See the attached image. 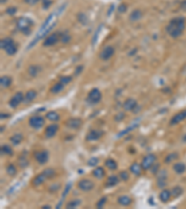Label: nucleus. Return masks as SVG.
Listing matches in <instances>:
<instances>
[{"label": "nucleus", "mask_w": 186, "mask_h": 209, "mask_svg": "<svg viewBox=\"0 0 186 209\" xmlns=\"http://www.w3.org/2000/svg\"><path fill=\"white\" fill-rule=\"evenodd\" d=\"M64 7H65V5H63L61 7H60L57 10L53 11L52 13H50V14L48 15V17L45 20V21H44L43 24L41 25L40 29L38 30V32H37V33L36 34V37H34V39L30 42L29 46L27 47V49L32 48H33V47L41 39V38L46 37L48 36V33L53 29V27L56 25V22H52V20H53L54 16H55V15H60V14L61 13V11L64 10Z\"/></svg>", "instance_id": "f257e3e1"}, {"label": "nucleus", "mask_w": 186, "mask_h": 209, "mask_svg": "<svg viewBox=\"0 0 186 209\" xmlns=\"http://www.w3.org/2000/svg\"><path fill=\"white\" fill-rule=\"evenodd\" d=\"M184 29H185V19L181 17L172 19L169 22L168 26L166 27L167 33L173 38H178L179 37H180Z\"/></svg>", "instance_id": "f03ea898"}, {"label": "nucleus", "mask_w": 186, "mask_h": 209, "mask_svg": "<svg viewBox=\"0 0 186 209\" xmlns=\"http://www.w3.org/2000/svg\"><path fill=\"white\" fill-rule=\"evenodd\" d=\"M32 20H30L29 18L25 17H21L17 20L16 22V27L19 31L23 33L24 34H29L31 33V27L33 25Z\"/></svg>", "instance_id": "7ed1b4c3"}, {"label": "nucleus", "mask_w": 186, "mask_h": 209, "mask_svg": "<svg viewBox=\"0 0 186 209\" xmlns=\"http://www.w3.org/2000/svg\"><path fill=\"white\" fill-rule=\"evenodd\" d=\"M0 44H1V48L3 50H5V52L8 55H10V56H12V55L16 54V52L18 50L17 45L10 37H6V38L2 39L1 43H0Z\"/></svg>", "instance_id": "20e7f679"}, {"label": "nucleus", "mask_w": 186, "mask_h": 209, "mask_svg": "<svg viewBox=\"0 0 186 209\" xmlns=\"http://www.w3.org/2000/svg\"><path fill=\"white\" fill-rule=\"evenodd\" d=\"M102 99V93L98 88L91 89L87 94V101L91 104H96Z\"/></svg>", "instance_id": "39448f33"}, {"label": "nucleus", "mask_w": 186, "mask_h": 209, "mask_svg": "<svg viewBox=\"0 0 186 209\" xmlns=\"http://www.w3.org/2000/svg\"><path fill=\"white\" fill-rule=\"evenodd\" d=\"M59 39H60V36L59 33H52L50 34H48V36H47L45 37V40L43 42V46L44 47H51V46H54L58 41Z\"/></svg>", "instance_id": "423d86ee"}, {"label": "nucleus", "mask_w": 186, "mask_h": 209, "mask_svg": "<svg viewBox=\"0 0 186 209\" xmlns=\"http://www.w3.org/2000/svg\"><path fill=\"white\" fill-rule=\"evenodd\" d=\"M157 161V156L153 154V153H150V154H147L146 156L143 157L142 161H141V166H142V169L144 170H148L151 168V166L156 163Z\"/></svg>", "instance_id": "0eeeda50"}, {"label": "nucleus", "mask_w": 186, "mask_h": 209, "mask_svg": "<svg viewBox=\"0 0 186 209\" xmlns=\"http://www.w3.org/2000/svg\"><path fill=\"white\" fill-rule=\"evenodd\" d=\"M168 182V174L166 170H159L157 177V185L158 188H165Z\"/></svg>", "instance_id": "6e6552de"}, {"label": "nucleus", "mask_w": 186, "mask_h": 209, "mask_svg": "<svg viewBox=\"0 0 186 209\" xmlns=\"http://www.w3.org/2000/svg\"><path fill=\"white\" fill-rule=\"evenodd\" d=\"M45 125V119L42 116H32L29 119V126L35 129H39Z\"/></svg>", "instance_id": "1a4fd4ad"}, {"label": "nucleus", "mask_w": 186, "mask_h": 209, "mask_svg": "<svg viewBox=\"0 0 186 209\" xmlns=\"http://www.w3.org/2000/svg\"><path fill=\"white\" fill-rule=\"evenodd\" d=\"M95 184L93 181H91L90 180H81L78 181L77 183V187L79 190L83 191V192H90L91 190H93V188H94Z\"/></svg>", "instance_id": "9d476101"}, {"label": "nucleus", "mask_w": 186, "mask_h": 209, "mask_svg": "<svg viewBox=\"0 0 186 209\" xmlns=\"http://www.w3.org/2000/svg\"><path fill=\"white\" fill-rule=\"evenodd\" d=\"M23 99L24 95L21 92H17L16 94H14V96L10 99L9 102L10 107H11L12 109H16L21 102H23Z\"/></svg>", "instance_id": "9b49d317"}, {"label": "nucleus", "mask_w": 186, "mask_h": 209, "mask_svg": "<svg viewBox=\"0 0 186 209\" xmlns=\"http://www.w3.org/2000/svg\"><path fill=\"white\" fill-rule=\"evenodd\" d=\"M34 156H35L36 161L39 164H45L48 161V153L46 150L36 152L35 154H34Z\"/></svg>", "instance_id": "f8f14e48"}, {"label": "nucleus", "mask_w": 186, "mask_h": 209, "mask_svg": "<svg viewBox=\"0 0 186 209\" xmlns=\"http://www.w3.org/2000/svg\"><path fill=\"white\" fill-rule=\"evenodd\" d=\"M114 47H112V46H106L101 51L100 58L103 60H110L114 56Z\"/></svg>", "instance_id": "ddd939ff"}, {"label": "nucleus", "mask_w": 186, "mask_h": 209, "mask_svg": "<svg viewBox=\"0 0 186 209\" xmlns=\"http://www.w3.org/2000/svg\"><path fill=\"white\" fill-rule=\"evenodd\" d=\"M83 124V121L80 118H70L65 122V126L71 129H78Z\"/></svg>", "instance_id": "4468645a"}, {"label": "nucleus", "mask_w": 186, "mask_h": 209, "mask_svg": "<svg viewBox=\"0 0 186 209\" xmlns=\"http://www.w3.org/2000/svg\"><path fill=\"white\" fill-rule=\"evenodd\" d=\"M137 105H138V103H137V101L134 99L129 98V99H127L125 101H124L123 108H124V110L127 111V112H130V111H133L137 107Z\"/></svg>", "instance_id": "2eb2a0df"}, {"label": "nucleus", "mask_w": 186, "mask_h": 209, "mask_svg": "<svg viewBox=\"0 0 186 209\" xmlns=\"http://www.w3.org/2000/svg\"><path fill=\"white\" fill-rule=\"evenodd\" d=\"M58 130H59V126L57 124L49 125L45 129V137L47 138H51V137H53L57 134Z\"/></svg>", "instance_id": "dca6fc26"}, {"label": "nucleus", "mask_w": 186, "mask_h": 209, "mask_svg": "<svg viewBox=\"0 0 186 209\" xmlns=\"http://www.w3.org/2000/svg\"><path fill=\"white\" fill-rule=\"evenodd\" d=\"M102 136H103V131L94 129L87 133L86 139H87V141H98Z\"/></svg>", "instance_id": "f3484780"}, {"label": "nucleus", "mask_w": 186, "mask_h": 209, "mask_svg": "<svg viewBox=\"0 0 186 209\" xmlns=\"http://www.w3.org/2000/svg\"><path fill=\"white\" fill-rule=\"evenodd\" d=\"M184 119H186V110L181 111L180 113H178L177 114H175L171 119H170V126H174L177 125L179 123H180L181 121H183Z\"/></svg>", "instance_id": "a211bd4d"}, {"label": "nucleus", "mask_w": 186, "mask_h": 209, "mask_svg": "<svg viewBox=\"0 0 186 209\" xmlns=\"http://www.w3.org/2000/svg\"><path fill=\"white\" fill-rule=\"evenodd\" d=\"M47 180H48L47 176L45 175V173H44V172H42V173L38 174V175H37V176L33 179V180H32V185H33L34 187H38V186H40L41 184H43Z\"/></svg>", "instance_id": "6ab92c4d"}, {"label": "nucleus", "mask_w": 186, "mask_h": 209, "mask_svg": "<svg viewBox=\"0 0 186 209\" xmlns=\"http://www.w3.org/2000/svg\"><path fill=\"white\" fill-rule=\"evenodd\" d=\"M37 91L34 89H30L26 92V94L24 95V99H23V103L24 104H29L30 102H32L36 98H37Z\"/></svg>", "instance_id": "aec40b11"}, {"label": "nucleus", "mask_w": 186, "mask_h": 209, "mask_svg": "<svg viewBox=\"0 0 186 209\" xmlns=\"http://www.w3.org/2000/svg\"><path fill=\"white\" fill-rule=\"evenodd\" d=\"M71 188H72V183H67L66 184V186H65V188H64V192H63V194H61V197H60V202L58 203V204L56 205V208H60V206H61V204H63V203H64V199L66 198V196L68 195V193H69V192H70V190H71Z\"/></svg>", "instance_id": "412c9836"}, {"label": "nucleus", "mask_w": 186, "mask_h": 209, "mask_svg": "<svg viewBox=\"0 0 186 209\" xmlns=\"http://www.w3.org/2000/svg\"><path fill=\"white\" fill-rule=\"evenodd\" d=\"M117 203L122 206H129L132 203V199L128 195H121L117 198Z\"/></svg>", "instance_id": "4be33fe9"}, {"label": "nucleus", "mask_w": 186, "mask_h": 209, "mask_svg": "<svg viewBox=\"0 0 186 209\" xmlns=\"http://www.w3.org/2000/svg\"><path fill=\"white\" fill-rule=\"evenodd\" d=\"M130 172L133 174V175L135 176H140L141 174V171H142V166L141 164H138V163H133L130 166Z\"/></svg>", "instance_id": "5701e85b"}, {"label": "nucleus", "mask_w": 186, "mask_h": 209, "mask_svg": "<svg viewBox=\"0 0 186 209\" xmlns=\"http://www.w3.org/2000/svg\"><path fill=\"white\" fill-rule=\"evenodd\" d=\"M171 196H172L171 195V192L169 191V190H167V189H164V190L161 191V192L159 194V199H160V201L162 203H168L169 201V199H170Z\"/></svg>", "instance_id": "b1692460"}, {"label": "nucleus", "mask_w": 186, "mask_h": 209, "mask_svg": "<svg viewBox=\"0 0 186 209\" xmlns=\"http://www.w3.org/2000/svg\"><path fill=\"white\" fill-rule=\"evenodd\" d=\"M141 17H142V12L140 10H134L130 15V21L132 22H135L140 21Z\"/></svg>", "instance_id": "393cba45"}, {"label": "nucleus", "mask_w": 186, "mask_h": 209, "mask_svg": "<svg viewBox=\"0 0 186 209\" xmlns=\"http://www.w3.org/2000/svg\"><path fill=\"white\" fill-rule=\"evenodd\" d=\"M92 175L94 176L97 180H102L105 176V171H104V169L103 167L99 166V167H96L94 170H93Z\"/></svg>", "instance_id": "a878e982"}, {"label": "nucleus", "mask_w": 186, "mask_h": 209, "mask_svg": "<svg viewBox=\"0 0 186 209\" xmlns=\"http://www.w3.org/2000/svg\"><path fill=\"white\" fill-rule=\"evenodd\" d=\"M11 84H12V79H11V77H10L8 75L2 76L1 79H0V85H1V87H3V88L9 87Z\"/></svg>", "instance_id": "bb28decb"}, {"label": "nucleus", "mask_w": 186, "mask_h": 209, "mask_svg": "<svg viewBox=\"0 0 186 209\" xmlns=\"http://www.w3.org/2000/svg\"><path fill=\"white\" fill-rule=\"evenodd\" d=\"M23 139V136L21 133H15L11 137H10V141L14 145H19Z\"/></svg>", "instance_id": "cd10ccee"}, {"label": "nucleus", "mask_w": 186, "mask_h": 209, "mask_svg": "<svg viewBox=\"0 0 186 209\" xmlns=\"http://www.w3.org/2000/svg\"><path fill=\"white\" fill-rule=\"evenodd\" d=\"M119 182V178L115 175H113V176H110L107 180H106V186L107 187H114L115 185H117Z\"/></svg>", "instance_id": "c85d7f7f"}, {"label": "nucleus", "mask_w": 186, "mask_h": 209, "mask_svg": "<svg viewBox=\"0 0 186 209\" xmlns=\"http://www.w3.org/2000/svg\"><path fill=\"white\" fill-rule=\"evenodd\" d=\"M64 88V84H61L60 82H58V83H56L55 85H53V86L51 87L50 92H51L52 94H58V93H60V92L63 91Z\"/></svg>", "instance_id": "c756f323"}, {"label": "nucleus", "mask_w": 186, "mask_h": 209, "mask_svg": "<svg viewBox=\"0 0 186 209\" xmlns=\"http://www.w3.org/2000/svg\"><path fill=\"white\" fill-rule=\"evenodd\" d=\"M173 170L177 174H182L186 170V165L183 163H176L173 165Z\"/></svg>", "instance_id": "7c9ffc66"}, {"label": "nucleus", "mask_w": 186, "mask_h": 209, "mask_svg": "<svg viewBox=\"0 0 186 209\" xmlns=\"http://www.w3.org/2000/svg\"><path fill=\"white\" fill-rule=\"evenodd\" d=\"M139 126V123H133L132 125H130L129 127H127L126 129H124L123 131H121L118 135H117V137H123V136H125V135H127L128 133H130V131H132V130H134L137 126Z\"/></svg>", "instance_id": "2f4dec72"}, {"label": "nucleus", "mask_w": 186, "mask_h": 209, "mask_svg": "<svg viewBox=\"0 0 186 209\" xmlns=\"http://www.w3.org/2000/svg\"><path fill=\"white\" fill-rule=\"evenodd\" d=\"M46 118L48 119L49 121H52V122H56V121H59L60 120V114L54 111H50L48 112L47 114H46Z\"/></svg>", "instance_id": "473e14b6"}, {"label": "nucleus", "mask_w": 186, "mask_h": 209, "mask_svg": "<svg viewBox=\"0 0 186 209\" xmlns=\"http://www.w3.org/2000/svg\"><path fill=\"white\" fill-rule=\"evenodd\" d=\"M80 204H81V201H80V200H78V199H74V200L69 201V202L66 203L65 207L68 208V209H70V208H71V209H75V208L78 207Z\"/></svg>", "instance_id": "72a5a7b5"}, {"label": "nucleus", "mask_w": 186, "mask_h": 209, "mask_svg": "<svg viewBox=\"0 0 186 209\" xmlns=\"http://www.w3.org/2000/svg\"><path fill=\"white\" fill-rule=\"evenodd\" d=\"M40 70H41V69L39 68V66L31 65V66H29V68H28V73H29V75H30L31 76H37V74L39 73Z\"/></svg>", "instance_id": "f704fd0d"}, {"label": "nucleus", "mask_w": 186, "mask_h": 209, "mask_svg": "<svg viewBox=\"0 0 186 209\" xmlns=\"http://www.w3.org/2000/svg\"><path fill=\"white\" fill-rule=\"evenodd\" d=\"M105 166L110 170H115L117 168V163L114 159H107L105 161Z\"/></svg>", "instance_id": "c9c22d12"}, {"label": "nucleus", "mask_w": 186, "mask_h": 209, "mask_svg": "<svg viewBox=\"0 0 186 209\" xmlns=\"http://www.w3.org/2000/svg\"><path fill=\"white\" fill-rule=\"evenodd\" d=\"M171 195L173 196V197H175V198H178V197H180L181 194H182V192H183V190L181 189V187L180 186H175L171 191Z\"/></svg>", "instance_id": "e433bc0d"}, {"label": "nucleus", "mask_w": 186, "mask_h": 209, "mask_svg": "<svg viewBox=\"0 0 186 209\" xmlns=\"http://www.w3.org/2000/svg\"><path fill=\"white\" fill-rule=\"evenodd\" d=\"M6 171H7V173L9 174V175L11 176V177L15 176L16 174H17V168H16L15 165L12 164H10L6 167Z\"/></svg>", "instance_id": "4c0bfd02"}, {"label": "nucleus", "mask_w": 186, "mask_h": 209, "mask_svg": "<svg viewBox=\"0 0 186 209\" xmlns=\"http://www.w3.org/2000/svg\"><path fill=\"white\" fill-rule=\"evenodd\" d=\"M18 164L20 165L21 168H24L28 165V161H27V158H26V155H23L21 154L20 156V158L18 159Z\"/></svg>", "instance_id": "58836bf2"}, {"label": "nucleus", "mask_w": 186, "mask_h": 209, "mask_svg": "<svg viewBox=\"0 0 186 209\" xmlns=\"http://www.w3.org/2000/svg\"><path fill=\"white\" fill-rule=\"evenodd\" d=\"M13 153V151L10 146L9 145H3L1 147V154L3 155H11Z\"/></svg>", "instance_id": "ea45409f"}, {"label": "nucleus", "mask_w": 186, "mask_h": 209, "mask_svg": "<svg viewBox=\"0 0 186 209\" xmlns=\"http://www.w3.org/2000/svg\"><path fill=\"white\" fill-rule=\"evenodd\" d=\"M43 172L45 173V175L47 176L48 179H51L52 177H54L55 176V173H56L53 168H46V169L43 170Z\"/></svg>", "instance_id": "a19ab883"}, {"label": "nucleus", "mask_w": 186, "mask_h": 209, "mask_svg": "<svg viewBox=\"0 0 186 209\" xmlns=\"http://www.w3.org/2000/svg\"><path fill=\"white\" fill-rule=\"evenodd\" d=\"M178 158V154L173 153H170L169 155H167V157L165 158V163L166 164H169L171 162H173L174 160H176Z\"/></svg>", "instance_id": "79ce46f5"}, {"label": "nucleus", "mask_w": 186, "mask_h": 209, "mask_svg": "<svg viewBox=\"0 0 186 209\" xmlns=\"http://www.w3.org/2000/svg\"><path fill=\"white\" fill-rule=\"evenodd\" d=\"M119 179H121L123 181H128L129 179H130V173L126 170L121 171L120 174H119Z\"/></svg>", "instance_id": "37998d69"}, {"label": "nucleus", "mask_w": 186, "mask_h": 209, "mask_svg": "<svg viewBox=\"0 0 186 209\" xmlns=\"http://www.w3.org/2000/svg\"><path fill=\"white\" fill-rule=\"evenodd\" d=\"M106 202H107V197H106V196L102 197V198L97 202L96 207H97V208H103V207L104 206V204L106 203Z\"/></svg>", "instance_id": "c03bdc74"}, {"label": "nucleus", "mask_w": 186, "mask_h": 209, "mask_svg": "<svg viewBox=\"0 0 186 209\" xmlns=\"http://www.w3.org/2000/svg\"><path fill=\"white\" fill-rule=\"evenodd\" d=\"M70 40H71V36H69V34H68L67 33H63V34L60 36V41L63 42V43H64V44L68 43Z\"/></svg>", "instance_id": "a18cd8bd"}, {"label": "nucleus", "mask_w": 186, "mask_h": 209, "mask_svg": "<svg viewBox=\"0 0 186 209\" xmlns=\"http://www.w3.org/2000/svg\"><path fill=\"white\" fill-rule=\"evenodd\" d=\"M99 164V159L97 157H91L88 161H87V164L89 166H96Z\"/></svg>", "instance_id": "49530a36"}, {"label": "nucleus", "mask_w": 186, "mask_h": 209, "mask_svg": "<svg viewBox=\"0 0 186 209\" xmlns=\"http://www.w3.org/2000/svg\"><path fill=\"white\" fill-rule=\"evenodd\" d=\"M71 81H72V77L71 76H63V77L60 78L59 82H60L61 84H64L65 86V85H68Z\"/></svg>", "instance_id": "de8ad7c7"}, {"label": "nucleus", "mask_w": 186, "mask_h": 209, "mask_svg": "<svg viewBox=\"0 0 186 209\" xmlns=\"http://www.w3.org/2000/svg\"><path fill=\"white\" fill-rule=\"evenodd\" d=\"M16 12H17V8H16V7H10V8H8L7 10H6V13H7L8 15H10V16L15 15Z\"/></svg>", "instance_id": "09e8293b"}, {"label": "nucleus", "mask_w": 186, "mask_h": 209, "mask_svg": "<svg viewBox=\"0 0 186 209\" xmlns=\"http://www.w3.org/2000/svg\"><path fill=\"white\" fill-rule=\"evenodd\" d=\"M151 172L153 173V174H154V175H156V174H157L158 173V171L160 170L159 169V164H157V163H154L152 166H151Z\"/></svg>", "instance_id": "8fccbe9b"}, {"label": "nucleus", "mask_w": 186, "mask_h": 209, "mask_svg": "<svg viewBox=\"0 0 186 209\" xmlns=\"http://www.w3.org/2000/svg\"><path fill=\"white\" fill-rule=\"evenodd\" d=\"M41 2H42L43 8H44L45 10L48 9V8L51 6V4H52V1H51V0H41Z\"/></svg>", "instance_id": "3c124183"}, {"label": "nucleus", "mask_w": 186, "mask_h": 209, "mask_svg": "<svg viewBox=\"0 0 186 209\" xmlns=\"http://www.w3.org/2000/svg\"><path fill=\"white\" fill-rule=\"evenodd\" d=\"M127 9H128V8H127V6H126L125 4H121V5L118 7L117 10H118V11H119L120 13H124V12H126V11H127Z\"/></svg>", "instance_id": "603ef678"}, {"label": "nucleus", "mask_w": 186, "mask_h": 209, "mask_svg": "<svg viewBox=\"0 0 186 209\" xmlns=\"http://www.w3.org/2000/svg\"><path fill=\"white\" fill-rule=\"evenodd\" d=\"M59 189H60V184H53V185H51V186L49 187L48 190H49L51 192H57Z\"/></svg>", "instance_id": "864d4df0"}, {"label": "nucleus", "mask_w": 186, "mask_h": 209, "mask_svg": "<svg viewBox=\"0 0 186 209\" xmlns=\"http://www.w3.org/2000/svg\"><path fill=\"white\" fill-rule=\"evenodd\" d=\"M78 20L82 22V23H84V24H86L87 23V18H86V16L84 15V14H82V13H80L79 15H78Z\"/></svg>", "instance_id": "5fc2aeb1"}, {"label": "nucleus", "mask_w": 186, "mask_h": 209, "mask_svg": "<svg viewBox=\"0 0 186 209\" xmlns=\"http://www.w3.org/2000/svg\"><path fill=\"white\" fill-rule=\"evenodd\" d=\"M82 70H83V66H82V65L77 66V67L76 68V70H75V73H74V75H80V73L82 72Z\"/></svg>", "instance_id": "6e6d98bb"}, {"label": "nucleus", "mask_w": 186, "mask_h": 209, "mask_svg": "<svg viewBox=\"0 0 186 209\" xmlns=\"http://www.w3.org/2000/svg\"><path fill=\"white\" fill-rule=\"evenodd\" d=\"M40 0H24V2L27 3L28 5H36L37 3H38Z\"/></svg>", "instance_id": "4d7b16f0"}, {"label": "nucleus", "mask_w": 186, "mask_h": 209, "mask_svg": "<svg viewBox=\"0 0 186 209\" xmlns=\"http://www.w3.org/2000/svg\"><path fill=\"white\" fill-rule=\"evenodd\" d=\"M100 28L101 27H99L98 29H97V32H96V33H95V37H94V40H93L92 42H93V44H94V43H96V41H97V38H98V36H99V33H100Z\"/></svg>", "instance_id": "13d9d810"}, {"label": "nucleus", "mask_w": 186, "mask_h": 209, "mask_svg": "<svg viewBox=\"0 0 186 209\" xmlns=\"http://www.w3.org/2000/svg\"><path fill=\"white\" fill-rule=\"evenodd\" d=\"M180 9L184 11H186V0H183V1L180 3Z\"/></svg>", "instance_id": "bf43d9fd"}, {"label": "nucleus", "mask_w": 186, "mask_h": 209, "mask_svg": "<svg viewBox=\"0 0 186 209\" xmlns=\"http://www.w3.org/2000/svg\"><path fill=\"white\" fill-rule=\"evenodd\" d=\"M123 118H124V114H123L122 113L115 116V120H116V121H120V120H122Z\"/></svg>", "instance_id": "052dcab7"}, {"label": "nucleus", "mask_w": 186, "mask_h": 209, "mask_svg": "<svg viewBox=\"0 0 186 209\" xmlns=\"http://www.w3.org/2000/svg\"><path fill=\"white\" fill-rule=\"evenodd\" d=\"M113 10H114V5H112V6H111V8H110V10H109V11L107 12V15H108V16H110Z\"/></svg>", "instance_id": "680f3d73"}, {"label": "nucleus", "mask_w": 186, "mask_h": 209, "mask_svg": "<svg viewBox=\"0 0 186 209\" xmlns=\"http://www.w3.org/2000/svg\"><path fill=\"white\" fill-rule=\"evenodd\" d=\"M42 208H43V209H49V208H51V207H50V205H48V204H47V205H43Z\"/></svg>", "instance_id": "e2e57ef3"}, {"label": "nucleus", "mask_w": 186, "mask_h": 209, "mask_svg": "<svg viewBox=\"0 0 186 209\" xmlns=\"http://www.w3.org/2000/svg\"><path fill=\"white\" fill-rule=\"evenodd\" d=\"M183 141H184L186 142V135H185V136L183 137Z\"/></svg>", "instance_id": "0e129e2a"}, {"label": "nucleus", "mask_w": 186, "mask_h": 209, "mask_svg": "<svg viewBox=\"0 0 186 209\" xmlns=\"http://www.w3.org/2000/svg\"><path fill=\"white\" fill-rule=\"evenodd\" d=\"M6 1H7V0H1V3L3 4V3H6Z\"/></svg>", "instance_id": "69168bd1"}]
</instances>
